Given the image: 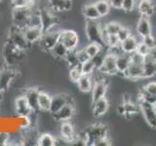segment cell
I'll return each instance as SVG.
<instances>
[{
    "instance_id": "obj_1",
    "label": "cell",
    "mask_w": 156,
    "mask_h": 146,
    "mask_svg": "<svg viewBox=\"0 0 156 146\" xmlns=\"http://www.w3.org/2000/svg\"><path fill=\"white\" fill-rule=\"evenodd\" d=\"M2 56L4 58L5 64L11 67H15L16 64L21 61L24 57V52L18 49L9 40L4 44Z\"/></svg>"
},
{
    "instance_id": "obj_2",
    "label": "cell",
    "mask_w": 156,
    "mask_h": 146,
    "mask_svg": "<svg viewBox=\"0 0 156 146\" xmlns=\"http://www.w3.org/2000/svg\"><path fill=\"white\" fill-rule=\"evenodd\" d=\"M84 133L87 137L88 145H93L95 141L108 136V129L101 123H95L88 127Z\"/></svg>"
},
{
    "instance_id": "obj_3",
    "label": "cell",
    "mask_w": 156,
    "mask_h": 146,
    "mask_svg": "<svg viewBox=\"0 0 156 146\" xmlns=\"http://www.w3.org/2000/svg\"><path fill=\"white\" fill-rule=\"evenodd\" d=\"M85 34L89 42H95L105 47L101 36V23L99 21H86Z\"/></svg>"
},
{
    "instance_id": "obj_4",
    "label": "cell",
    "mask_w": 156,
    "mask_h": 146,
    "mask_svg": "<svg viewBox=\"0 0 156 146\" xmlns=\"http://www.w3.org/2000/svg\"><path fill=\"white\" fill-rule=\"evenodd\" d=\"M31 16V9L28 7H18L13 8L12 19L13 26L21 29L26 28L29 26V19Z\"/></svg>"
},
{
    "instance_id": "obj_5",
    "label": "cell",
    "mask_w": 156,
    "mask_h": 146,
    "mask_svg": "<svg viewBox=\"0 0 156 146\" xmlns=\"http://www.w3.org/2000/svg\"><path fill=\"white\" fill-rule=\"evenodd\" d=\"M8 40L12 44H14L18 49H20V50H22L23 52L28 50L31 46V44L27 40L26 36H24L23 29L15 26H13L10 28L9 34H8Z\"/></svg>"
},
{
    "instance_id": "obj_6",
    "label": "cell",
    "mask_w": 156,
    "mask_h": 146,
    "mask_svg": "<svg viewBox=\"0 0 156 146\" xmlns=\"http://www.w3.org/2000/svg\"><path fill=\"white\" fill-rule=\"evenodd\" d=\"M61 30H48L43 32L42 36L38 40V46L44 52H49L58 42Z\"/></svg>"
},
{
    "instance_id": "obj_7",
    "label": "cell",
    "mask_w": 156,
    "mask_h": 146,
    "mask_svg": "<svg viewBox=\"0 0 156 146\" xmlns=\"http://www.w3.org/2000/svg\"><path fill=\"white\" fill-rule=\"evenodd\" d=\"M40 19H41V27L43 32L50 30V29L57 26L58 23V18L57 17V13H55L49 7H40Z\"/></svg>"
},
{
    "instance_id": "obj_8",
    "label": "cell",
    "mask_w": 156,
    "mask_h": 146,
    "mask_svg": "<svg viewBox=\"0 0 156 146\" xmlns=\"http://www.w3.org/2000/svg\"><path fill=\"white\" fill-rule=\"evenodd\" d=\"M58 42L63 44L68 50H76L79 46L80 37L75 30L72 29H62Z\"/></svg>"
},
{
    "instance_id": "obj_9",
    "label": "cell",
    "mask_w": 156,
    "mask_h": 146,
    "mask_svg": "<svg viewBox=\"0 0 156 146\" xmlns=\"http://www.w3.org/2000/svg\"><path fill=\"white\" fill-rule=\"evenodd\" d=\"M17 77V70L15 67L5 65L0 70V92H5Z\"/></svg>"
},
{
    "instance_id": "obj_10",
    "label": "cell",
    "mask_w": 156,
    "mask_h": 146,
    "mask_svg": "<svg viewBox=\"0 0 156 146\" xmlns=\"http://www.w3.org/2000/svg\"><path fill=\"white\" fill-rule=\"evenodd\" d=\"M140 112L143 113L144 118L151 129L156 130V111L153 107V104L148 102L140 100Z\"/></svg>"
},
{
    "instance_id": "obj_11",
    "label": "cell",
    "mask_w": 156,
    "mask_h": 146,
    "mask_svg": "<svg viewBox=\"0 0 156 146\" xmlns=\"http://www.w3.org/2000/svg\"><path fill=\"white\" fill-rule=\"evenodd\" d=\"M116 57L117 56L114 55L113 53L107 52L105 54L104 62H102L101 66L99 68V72L101 73V74H106V75H115L117 72Z\"/></svg>"
},
{
    "instance_id": "obj_12",
    "label": "cell",
    "mask_w": 156,
    "mask_h": 146,
    "mask_svg": "<svg viewBox=\"0 0 156 146\" xmlns=\"http://www.w3.org/2000/svg\"><path fill=\"white\" fill-rule=\"evenodd\" d=\"M107 87H108V81L105 78L100 77L94 82V86L92 89V102L102 97H105L107 92Z\"/></svg>"
},
{
    "instance_id": "obj_13",
    "label": "cell",
    "mask_w": 156,
    "mask_h": 146,
    "mask_svg": "<svg viewBox=\"0 0 156 146\" xmlns=\"http://www.w3.org/2000/svg\"><path fill=\"white\" fill-rule=\"evenodd\" d=\"M66 103H74L71 96L66 95V94H58L56 96H53L50 111L49 112H50L52 115L55 114L56 112H58L63 105H66Z\"/></svg>"
},
{
    "instance_id": "obj_14",
    "label": "cell",
    "mask_w": 156,
    "mask_h": 146,
    "mask_svg": "<svg viewBox=\"0 0 156 146\" xmlns=\"http://www.w3.org/2000/svg\"><path fill=\"white\" fill-rule=\"evenodd\" d=\"M76 113V107L74 103H66L63 105L62 108L53 114L54 119L58 122H65V121H70L73 116Z\"/></svg>"
},
{
    "instance_id": "obj_15",
    "label": "cell",
    "mask_w": 156,
    "mask_h": 146,
    "mask_svg": "<svg viewBox=\"0 0 156 146\" xmlns=\"http://www.w3.org/2000/svg\"><path fill=\"white\" fill-rule=\"evenodd\" d=\"M15 111H16V114L18 116L30 117L32 113H34L23 95L19 96L15 99Z\"/></svg>"
},
{
    "instance_id": "obj_16",
    "label": "cell",
    "mask_w": 156,
    "mask_h": 146,
    "mask_svg": "<svg viewBox=\"0 0 156 146\" xmlns=\"http://www.w3.org/2000/svg\"><path fill=\"white\" fill-rule=\"evenodd\" d=\"M156 75V57L153 52L144 57V79Z\"/></svg>"
},
{
    "instance_id": "obj_17",
    "label": "cell",
    "mask_w": 156,
    "mask_h": 146,
    "mask_svg": "<svg viewBox=\"0 0 156 146\" xmlns=\"http://www.w3.org/2000/svg\"><path fill=\"white\" fill-rule=\"evenodd\" d=\"M130 55L129 54H124L121 53L119 54L116 57V68H117V72L116 74L117 76L121 77L122 79L125 80V71L128 70V67L130 65Z\"/></svg>"
},
{
    "instance_id": "obj_18",
    "label": "cell",
    "mask_w": 156,
    "mask_h": 146,
    "mask_svg": "<svg viewBox=\"0 0 156 146\" xmlns=\"http://www.w3.org/2000/svg\"><path fill=\"white\" fill-rule=\"evenodd\" d=\"M125 79L133 81L144 79V64L130 62L128 70L125 71Z\"/></svg>"
},
{
    "instance_id": "obj_19",
    "label": "cell",
    "mask_w": 156,
    "mask_h": 146,
    "mask_svg": "<svg viewBox=\"0 0 156 146\" xmlns=\"http://www.w3.org/2000/svg\"><path fill=\"white\" fill-rule=\"evenodd\" d=\"M60 135L66 138L69 144L72 143V141L76 138V131L73 124L70 121H65L61 123L60 127Z\"/></svg>"
},
{
    "instance_id": "obj_20",
    "label": "cell",
    "mask_w": 156,
    "mask_h": 146,
    "mask_svg": "<svg viewBox=\"0 0 156 146\" xmlns=\"http://www.w3.org/2000/svg\"><path fill=\"white\" fill-rule=\"evenodd\" d=\"M136 32H138V34L141 38L151 35V33H152V26H151L148 17L140 16V18L136 22Z\"/></svg>"
},
{
    "instance_id": "obj_21",
    "label": "cell",
    "mask_w": 156,
    "mask_h": 146,
    "mask_svg": "<svg viewBox=\"0 0 156 146\" xmlns=\"http://www.w3.org/2000/svg\"><path fill=\"white\" fill-rule=\"evenodd\" d=\"M39 92H40V90L37 89V88L30 87V88H27V89L23 92V96L27 99L28 104H29V106H30V108L33 110V112L39 111V108H38Z\"/></svg>"
},
{
    "instance_id": "obj_22",
    "label": "cell",
    "mask_w": 156,
    "mask_h": 146,
    "mask_svg": "<svg viewBox=\"0 0 156 146\" xmlns=\"http://www.w3.org/2000/svg\"><path fill=\"white\" fill-rule=\"evenodd\" d=\"M23 33L27 40L30 44H33L38 42V40L42 36L43 29L41 26H28L23 29Z\"/></svg>"
},
{
    "instance_id": "obj_23",
    "label": "cell",
    "mask_w": 156,
    "mask_h": 146,
    "mask_svg": "<svg viewBox=\"0 0 156 146\" xmlns=\"http://www.w3.org/2000/svg\"><path fill=\"white\" fill-rule=\"evenodd\" d=\"M92 111L96 117L104 116L109 109V101L106 97H102L101 99L92 102Z\"/></svg>"
},
{
    "instance_id": "obj_24",
    "label": "cell",
    "mask_w": 156,
    "mask_h": 146,
    "mask_svg": "<svg viewBox=\"0 0 156 146\" xmlns=\"http://www.w3.org/2000/svg\"><path fill=\"white\" fill-rule=\"evenodd\" d=\"M48 7L55 13L66 12L72 8V0H49Z\"/></svg>"
},
{
    "instance_id": "obj_25",
    "label": "cell",
    "mask_w": 156,
    "mask_h": 146,
    "mask_svg": "<svg viewBox=\"0 0 156 146\" xmlns=\"http://www.w3.org/2000/svg\"><path fill=\"white\" fill-rule=\"evenodd\" d=\"M138 10L140 16L151 17L153 16L156 12L155 5L152 2V0H140L138 5Z\"/></svg>"
},
{
    "instance_id": "obj_26",
    "label": "cell",
    "mask_w": 156,
    "mask_h": 146,
    "mask_svg": "<svg viewBox=\"0 0 156 146\" xmlns=\"http://www.w3.org/2000/svg\"><path fill=\"white\" fill-rule=\"evenodd\" d=\"M139 41L135 36L131 35L127 39H125L124 41H122L120 44V49L121 52L124 54H132L136 51V48H138L139 45Z\"/></svg>"
},
{
    "instance_id": "obj_27",
    "label": "cell",
    "mask_w": 156,
    "mask_h": 146,
    "mask_svg": "<svg viewBox=\"0 0 156 146\" xmlns=\"http://www.w3.org/2000/svg\"><path fill=\"white\" fill-rule=\"evenodd\" d=\"M82 14L86 21H99L101 16L96 8L95 3L86 4L82 8Z\"/></svg>"
},
{
    "instance_id": "obj_28",
    "label": "cell",
    "mask_w": 156,
    "mask_h": 146,
    "mask_svg": "<svg viewBox=\"0 0 156 146\" xmlns=\"http://www.w3.org/2000/svg\"><path fill=\"white\" fill-rule=\"evenodd\" d=\"M52 96L49 92L40 91L39 92V96H38V108L40 111L43 112H49L51 107V102H52Z\"/></svg>"
},
{
    "instance_id": "obj_29",
    "label": "cell",
    "mask_w": 156,
    "mask_h": 146,
    "mask_svg": "<svg viewBox=\"0 0 156 146\" xmlns=\"http://www.w3.org/2000/svg\"><path fill=\"white\" fill-rule=\"evenodd\" d=\"M76 84L78 87V90H79L81 92L87 94V92H92L93 86H94V82L92 80L91 75L82 74V76L80 77V79L77 81Z\"/></svg>"
},
{
    "instance_id": "obj_30",
    "label": "cell",
    "mask_w": 156,
    "mask_h": 146,
    "mask_svg": "<svg viewBox=\"0 0 156 146\" xmlns=\"http://www.w3.org/2000/svg\"><path fill=\"white\" fill-rule=\"evenodd\" d=\"M36 142L39 146H55L56 137L49 133H44L38 136Z\"/></svg>"
},
{
    "instance_id": "obj_31",
    "label": "cell",
    "mask_w": 156,
    "mask_h": 146,
    "mask_svg": "<svg viewBox=\"0 0 156 146\" xmlns=\"http://www.w3.org/2000/svg\"><path fill=\"white\" fill-rule=\"evenodd\" d=\"M68 52V49L62 44L61 42H58L52 50L50 51V53L53 55L54 57L58 58V60H65V57L66 56V54Z\"/></svg>"
},
{
    "instance_id": "obj_32",
    "label": "cell",
    "mask_w": 156,
    "mask_h": 146,
    "mask_svg": "<svg viewBox=\"0 0 156 146\" xmlns=\"http://www.w3.org/2000/svg\"><path fill=\"white\" fill-rule=\"evenodd\" d=\"M95 5L101 18L106 17L111 11V6L107 0H98L97 2H95Z\"/></svg>"
},
{
    "instance_id": "obj_33",
    "label": "cell",
    "mask_w": 156,
    "mask_h": 146,
    "mask_svg": "<svg viewBox=\"0 0 156 146\" xmlns=\"http://www.w3.org/2000/svg\"><path fill=\"white\" fill-rule=\"evenodd\" d=\"M123 103H124L125 111H126L125 117H127V118H131L132 116L138 114L139 111H140V105L138 106L136 103H134V102L132 101V100L127 101V102H123Z\"/></svg>"
},
{
    "instance_id": "obj_34",
    "label": "cell",
    "mask_w": 156,
    "mask_h": 146,
    "mask_svg": "<svg viewBox=\"0 0 156 146\" xmlns=\"http://www.w3.org/2000/svg\"><path fill=\"white\" fill-rule=\"evenodd\" d=\"M63 61L67 63L69 67L81 65L79 63V61H78V58H77V49L76 50H68Z\"/></svg>"
},
{
    "instance_id": "obj_35",
    "label": "cell",
    "mask_w": 156,
    "mask_h": 146,
    "mask_svg": "<svg viewBox=\"0 0 156 146\" xmlns=\"http://www.w3.org/2000/svg\"><path fill=\"white\" fill-rule=\"evenodd\" d=\"M104 26H105L106 33L108 34V35H117L119 29L122 27V24L118 22L111 21V22L105 23Z\"/></svg>"
},
{
    "instance_id": "obj_36",
    "label": "cell",
    "mask_w": 156,
    "mask_h": 146,
    "mask_svg": "<svg viewBox=\"0 0 156 146\" xmlns=\"http://www.w3.org/2000/svg\"><path fill=\"white\" fill-rule=\"evenodd\" d=\"M84 48H85L86 52L88 53V55L90 56V57H93L97 56L100 52H101L102 49L105 47H102L101 45H100V44L95 43V42H89V44Z\"/></svg>"
},
{
    "instance_id": "obj_37",
    "label": "cell",
    "mask_w": 156,
    "mask_h": 146,
    "mask_svg": "<svg viewBox=\"0 0 156 146\" xmlns=\"http://www.w3.org/2000/svg\"><path fill=\"white\" fill-rule=\"evenodd\" d=\"M82 70H81V65L78 66H72L69 67V79L73 83H77V81L80 79L82 76Z\"/></svg>"
},
{
    "instance_id": "obj_38",
    "label": "cell",
    "mask_w": 156,
    "mask_h": 146,
    "mask_svg": "<svg viewBox=\"0 0 156 146\" xmlns=\"http://www.w3.org/2000/svg\"><path fill=\"white\" fill-rule=\"evenodd\" d=\"M95 69H96V66H95L94 62H93L92 60L87 61L86 62L82 63V64H81V70H82L83 74L92 75L93 72L95 71Z\"/></svg>"
},
{
    "instance_id": "obj_39",
    "label": "cell",
    "mask_w": 156,
    "mask_h": 146,
    "mask_svg": "<svg viewBox=\"0 0 156 146\" xmlns=\"http://www.w3.org/2000/svg\"><path fill=\"white\" fill-rule=\"evenodd\" d=\"M135 6H136V0H123L122 10L127 14H131L134 11Z\"/></svg>"
},
{
    "instance_id": "obj_40",
    "label": "cell",
    "mask_w": 156,
    "mask_h": 146,
    "mask_svg": "<svg viewBox=\"0 0 156 146\" xmlns=\"http://www.w3.org/2000/svg\"><path fill=\"white\" fill-rule=\"evenodd\" d=\"M105 54L104 53V51H101L98 54L97 56L91 57V60L93 61V62H94V64L96 66V69L99 70V68L101 66L102 62H104V60H105Z\"/></svg>"
},
{
    "instance_id": "obj_41",
    "label": "cell",
    "mask_w": 156,
    "mask_h": 146,
    "mask_svg": "<svg viewBox=\"0 0 156 146\" xmlns=\"http://www.w3.org/2000/svg\"><path fill=\"white\" fill-rule=\"evenodd\" d=\"M120 40L117 35H108L106 41V47L107 48H117L120 47Z\"/></svg>"
},
{
    "instance_id": "obj_42",
    "label": "cell",
    "mask_w": 156,
    "mask_h": 146,
    "mask_svg": "<svg viewBox=\"0 0 156 146\" xmlns=\"http://www.w3.org/2000/svg\"><path fill=\"white\" fill-rule=\"evenodd\" d=\"M77 58H78V61H79L80 64L86 62L87 61L91 60V57L89 55H88V53L86 52L85 48L79 49V50L77 49Z\"/></svg>"
},
{
    "instance_id": "obj_43",
    "label": "cell",
    "mask_w": 156,
    "mask_h": 146,
    "mask_svg": "<svg viewBox=\"0 0 156 146\" xmlns=\"http://www.w3.org/2000/svg\"><path fill=\"white\" fill-rule=\"evenodd\" d=\"M141 42L144 43L146 46H148L151 50H154L156 49V38L154 36H152V34L148 36H145L141 38Z\"/></svg>"
},
{
    "instance_id": "obj_44",
    "label": "cell",
    "mask_w": 156,
    "mask_h": 146,
    "mask_svg": "<svg viewBox=\"0 0 156 146\" xmlns=\"http://www.w3.org/2000/svg\"><path fill=\"white\" fill-rule=\"evenodd\" d=\"M131 35H132V33H131L130 29L128 27H126V26H122V27L119 29L118 33H117V36H118L120 42L124 41L125 39H127V38H128L129 36H131Z\"/></svg>"
},
{
    "instance_id": "obj_45",
    "label": "cell",
    "mask_w": 156,
    "mask_h": 146,
    "mask_svg": "<svg viewBox=\"0 0 156 146\" xmlns=\"http://www.w3.org/2000/svg\"><path fill=\"white\" fill-rule=\"evenodd\" d=\"M136 52H138L139 54H140L141 56H147L148 54H150L151 52H152V50L148 47V46H146L144 43L143 42H140L139 43V45H138V48H136Z\"/></svg>"
},
{
    "instance_id": "obj_46",
    "label": "cell",
    "mask_w": 156,
    "mask_h": 146,
    "mask_svg": "<svg viewBox=\"0 0 156 146\" xmlns=\"http://www.w3.org/2000/svg\"><path fill=\"white\" fill-rule=\"evenodd\" d=\"M143 88L149 95L156 96V82H149L147 84H145Z\"/></svg>"
},
{
    "instance_id": "obj_47",
    "label": "cell",
    "mask_w": 156,
    "mask_h": 146,
    "mask_svg": "<svg viewBox=\"0 0 156 146\" xmlns=\"http://www.w3.org/2000/svg\"><path fill=\"white\" fill-rule=\"evenodd\" d=\"M109 145H111V141L109 140L108 136H107V137L101 138L93 143V146H109Z\"/></svg>"
},
{
    "instance_id": "obj_48",
    "label": "cell",
    "mask_w": 156,
    "mask_h": 146,
    "mask_svg": "<svg viewBox=\"0 0 156 146\" xmlns=\"http://www.w3.org/2000/svg\"><path fill=\"white\" fill-rule=\"evenodd\" d=\"M108 2L111 6V9L122 10V3H123V0H108Z\"/></svg>"
},
{
    "instance_id": "obj_49",
    "label": "cell",
    "mask_w": 156,
    "mask_h": 146,
    "mask_svg": "<svg viewBox=\"0 0 156 146\" xmlns=\"http://www.w3.org/2000/svg\"><path fill=\"white\" fill-rule=\"evenodd\" d=\"M13 8L18 7H27V0H11Z\"/></svg>"
},
{
    "instance_id": "obj_50",
    "label": "cell",
    "mask_w": 156,
    "mask_h": 146,
    "mask_svg": "<svg viewBox=\"0 0 156 146\" xmlns=\"http://www.w3.org/2000/svg\"><path fill=\"white\" fill-rule=\"evenodd\" d=\"M116 112H117V114L120 115V116H125L126 111H125V106H124L123 102H122L121 104L117 105V107H116Z\"/></svg>"
},
{
    "instance_id": "obj_51",
    "label": "cell",
    "mask_w": 156,
    "mask_h": 146,
    "mask_svg": "<svg viewBox=\"0 0 156 146\" xmlns=\"http://www.w3.org/2000/svg\"><path fill=\"white\" fill-rule=\"evenodd\" d=\"M152 52H153V54H154V56L156 57V49H154V50H152Z\"/></svg>"
},
{
    "instance_id": "obj_52",
    "label": "cell",
    "mask_w": 156,
    "mask_h": 146,
    "mask_svg": "<svg viewBox=\"0 0 156 146\" xmlns=\"http://www.w3.org/2000/svg\"><path fill=\"white\" fill-rule=\"evenodd\" d=\"M153 107H154V109H155V111H156V103L153 104Z\"/></svg>"
},
{
    "instance_id": "obj_53",
    "label": "cell",
    "mask_w": 156,
    "mask_h": 146,
    "mask_svg": "<svg viewBox=\"0 0 156 146\" xmlns=\"http://www.w3.org/2000/svg\"><path fill=\"white\" fill-rule=\"evenodd\" d=\"M3 1V0H0V2H2Z\"/></svg>"
},
{
    "instance_id": "obj_54",
    "label": "cell",
    "mask_w": 156,
    "mask_h": 146,
    "mask_svg": "<svg viewBox=\"0 0 156 146\" xmlns=\"http://www.w3.org/2000/svg\"><path fill=\"white\" fill-rule=\"evenodd\" d=\"M107 1H108V0H107Z\"/></svg>"
}]
</instances>
